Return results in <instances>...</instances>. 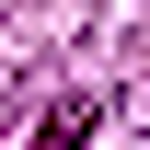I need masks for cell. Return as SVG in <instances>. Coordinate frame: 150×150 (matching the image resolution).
<instances>
[{"mask_svg":"<svg viewBox=\"0 0 150 150\" xmlns=\"http://www.w3.org/2000/svg\"><path fill=\"white\" fill-rule=\"evenodd\" d=\"M93 115H104L93 93H58V104L35 115V127H23V150H81V139H93Z\"/></svg>","mask_w":150,"mask_h":150,"instance_id":"obj_1","label":"cell"}]
</instances>
